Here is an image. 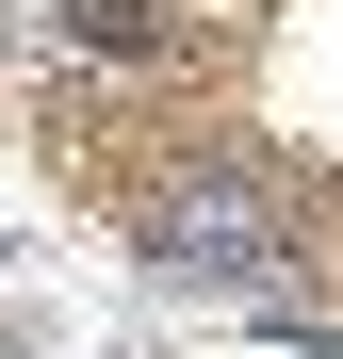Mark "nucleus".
I'll use <instances>...</instances> for the list:
<instances>
[{
	"label": "nucleus",
	"instance_id": "1",
	"mask_svg": "<svg viewBox=\"0 0 343 359\" xmlns=\"http://www.w3.org/2000/svg\"><path fill=\"white\" fill-rule=\"evenodd\" d=\"M66 33H82V49H131V66H147V49H163V0H66Z\"/></svg>",
	"mask_w": 343,
	"mask_h": 359
}]
</instances>
